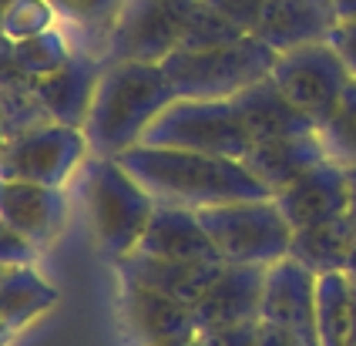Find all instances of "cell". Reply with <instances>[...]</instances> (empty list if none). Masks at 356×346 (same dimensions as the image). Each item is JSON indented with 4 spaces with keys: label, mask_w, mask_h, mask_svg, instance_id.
<instances>
[{
    "label": "cell",
    "mask_w": 356,
    "mask_h": 346,
    "mask_svg": "<svg viewBox=\"0 0 356 346\" xmlns=\"http://www.w3.org/2000/svg\"><path fill=\"white\" fill-rule=\"evenodd\" d=\"M118 162L155 195V202L181 205L195 212L212 208V205L273 199V192L245 168L242 158L159 148V145L141 142L121 151Z\"/></svg>",
    "instance_id": "cell-1"
},
{
    "label": "cell",
    "mask_w": 356,
    "mask_h": 346,
    "mask_svg": "<svg viewBox=\"0 0 356 346\" xmlns=\"http://www.w3.org/2000/svg\"><path fill=\"white\" fill-rule=\"evenodd\" d=\"M175 98V88L161 64L108 61L101 71L91 115L84 122L91 155L118 158L121 151L141 145L145 131Z\"/></svg>",
    "instance_id": "cell-2"
},
{
    "label": "cell",
    "mask_w": 356,
    "mask_h": 346,
    "mask_svg": "<svg viewBox=\"0 0 356 346\" xmlns=\"http://www.w3.org/2000/svg\"><path fill=\"white\" fill-rule=\"evenodd\" d=\"M78 199L91 225V236L108 259L138 249L145 229L155 212V195L118 162L91 158L78 172Z\"/></svg>",
    "instance_id": "cell-3"
},
{
    "label": "cell",
    "mask_w": 356,
    "mask_h": 346,
    "mask_svg": "<svg viewBox=\"0 0 356 346\" xmlns=\"http://www.w3.org/2000/svg\"><path fill=\"white\" fill-rule=\"evenodd\" d=\"M276 51L256 34H242L238 41L216 47H181L161 67L178 98H232L249 84L273 74Z\"/></svg>",
    "instance_id": "cell-4"
},
{
    "label": "cell",
    "mask_w": 356,
    "mask_h": 346,
    "mask_svg": "<svg viewBox=\"0 0 356 346\" xmlns=\"http://www.w3.org/2000/svg\"><path fill=\"white\" fill-rule=\"evenodd\" d=\"M145 145L245 158L252 135L238 118L232 98H175L145 131Z\"/></svg>",
    "instance_id": "cell-5"
},
{
    "label": "cell",
    "mask_w": 356,
    "mask_h": 346,
    "mask_svg": "<svg viewBox=\"0 0 356 346\" xmlns=\"http://www.w3.org/2000/svg\"><path fill=\"white\" fill-rule=\"evenodd\" d=\"M202 225L212 236L222 263L273 265L293 249V225L286 222L276 199H249L202 208Z\"/></svg>",
    "instance_id": "cell-6"
},
{
    "label": "cell",
    "mask_w": 356,
    "mask_h": 346,
    "mask_svg": "<svg viewBox=\"0 0 356 346\" xmlns=\"http://www.w3.org/2000/svg\"><path fill=\"white\" fill-rule=\"evenodd\" d=\"M195 0H128L111 27L104 64L145 61L161 64L185 44Z\"/></svg>",
    "instance_id": "cell-7"
},
{
    "label": "cell",
    "mask_w": 356,
    "mask_h": 346,
    "mask_svg": "<svg viewBox=\"0 0 356 346\" xmlns=\"http://www.w3.org/2000/svg\"><path fill=\"white\" fill-rule=\"evenodd\" d=\"M269 78L316 128H323L333 118V111L339 108L346 88L353 81L330 41L306 44V47H293V51L276 54Z\"/></svg>",
    "instance_id": "cell-8"
},
{
    "label": "cell",
    "mask_w": 356,
    "mask_h": 346,
    "mask_svg": "<svg viewBox=\"0 0 356 346\" xmlns=\"http://www.w3.org/2000/svg\"><path fill=\"white\" fill-rule=\"evenodd\" d=\"M88 155H91V145L84 128L44 122L27 128L10 142V148L0 155V175L64 188L67 179H74L81 165L88 162Z\"/></svg>",
    "instance_id": "cell-9"
},
{
    "label": "cell",
    "mask_w": 356,
    "mask_h": 346,
    "mask_svg": "<svg viewBox=\"0 0 356 346\" xmlns=\"http://www.w3.org/2000/svg\"><path fill=\"white\" fill-rule=\"evenodd\" d=\"M316 283L319 276L309 272L293 256L279 259L266 269V293H262V323H276L296 333L306 346H319L316 333Z\"/></svg>",
    "instance_id": "cell-10"
},
{
    "label": "cell",
    "mask_w": 356,
    "mask_h": 346,
    "mask_svg": "<svg viewBox=\"0 0 356 346\" xmlns=\"http://www.w3.org/2000/svg\"><path fill=\"white\" fill-rule=\"evenodd\" d=\"M276 205L282 208L286 222L293 225V232L309 229V225L330 222L339 215H350V182H346V168L337 162H319L309 172H302L296 182L279 188Z\"/></svg>",
    "instance_id": "cell-11"
},
{
    "label": "cell",
    "mask_w": 356,
    "mask_h": 346,
    "mask_svg": "<svg viewBox=\"0 0 356 346\" xmlns=\"http://www.w3.org/2000/svg\"><path fill=\"white\" fill-rule=\"evenodd\" d=\"M266 269L269 265H238L222 263L212 276L209 289L195 299L198 329L225 323L262 320V293H266Z\"/></svg>",
    "instance_id": "cell-12"
},
{
    "label": "cell",
    "mask_w": 356,
    "mask_h": 346,
    "mask_svg": "<svg viewBox=\"0 0 356 346\" xmlns=\"http://www.w3.org/2000/svg\"><path fill=\"white\" fill-rule=\"evenodd\" d=\"M101 71H104V61L98 54L74 47L71 61L34 84V98L54 124L84 128L88 115H91V104H95Z\"/></svg>",
    "instance_id": "cell-13"
},
{
    "label": "cell",
    "mask_w": 356,
    "mask_h": 346,
    "mask_svg": "<svg viewBox=\"0 0 356 346\" xmlns=\"http://www.w3.org/2000/svg\"><path fill=\"white\" fill-rule=\"evenodd\" d=\"M64 215H67L64 188L0 175V219L24 232L38 249L54 242V236L64 225Z\"/></svg>",
    "instance_id": "cell-14"
},
{
    "label": "cell",
    "mask_w": 356,
    "mask_h": 346,
    "mask_svg": "<svg viewBox=\"0 0 356 346\" xmlns=\"http://www.w3.org/2000/svg\"><path fill=\"white\" fill-rule=\"evenodd\" d=\"M337 21L339 17L330 0H266L252 34L282 54L293 47L330 41Z\"/></svg>",
    "instance_id": "cell-15"
},
{
    "label": "cell",
    "mask_w": 356,
    "mask_h": 346,
    "mask_svg": "<svg viewBox=\"0 0 356 346\" xmlns=\"http://www.w3.org/2000/svg\"><path fill=\"white\" fill-rule=\"evenodd\" d=\"M118 269L121 283L145 286L152 293L172 296L181 303L195 306V299L209 289L212 276L218 272L222 263H192V259H161V256H148L141 249H131L118 259H111Z\"/></svg>",
    "instance_id": "cell-16"
},
{
    "label": "cell",
    "mask_w": 356,
    "mask_h": 346,
    "mask_svg": "<svg viewBox=\"0 0 356 346\" xmlns=\"http://www.w3.org/2000/svg\"><path fill=\"white\" fill-rule=\"evenodd\" d=\"M124 286L121 296V309H124V323L131 329V336L138 340V346H165L181 336H195L198 320L195 309L181 299L152 293L145 286Z\"/></svg>",
    "instance_id": "cell-17"
},
{
    "label": "cell",
    "mask_w": 356,
    "mask_h": 346,
    "mask_svg": "<svg viewBox=\"0 0 356 346\" xmlns=\"http://www.w3.org/2000/svg\"><path fill=\"white\" fill-rule=\"evenodd\" d=\"M141 252L161 259H192V263H222L212 236L205 232L202 215L195 208L159 202L152 212V222L138 242Z\"/></svg>",
    "instance_id": "cell-18"
},
{
    "label": "cell",
    "mask_w": 356,
    "mask_h": 346,
    "mask_svg": "<svg viewBox=\"0 0 356 346\" xmlns=\"http://www.w3.org/2000/svg\"><path fill=\"white\" fill-rule=\"evenodd\" d=\"M236 111L242 124L249 128L252 145L259 142H273V138H289V135H306V131H319L316 124L309 122L296 104L289 101L279 84L273 78H262V81L249 84L245 91L232 94Z\"/></svg>",
    "instance_id": "cell-19"
},
{
    "label": "cell",
    "mask_w": 356,
    "mask_h": 346,
    "mask_svg": "<svg viewBox=\"0 0 356 346\" xmlns=\"http://www.w3.org/2000/svg\"><path fill=\"white\" fill-rule=\"evenodd\" d=\"M326 158L330 155H326V145L319 138V131H306V135H289V138H273V142L252 145L242 162L276 195L279 188L296 182L302 172H309L313 165L326 162Z\"/></svg>",
    "instance_id": "cell-20"
},
{
    "label": "cell",
    "mask_w": 356,
    "mask_h": 346,
    "mask_svg": "<svg viewBox=\"0 0 356 346\" xmlns=\"http://www.w3.org/2000/svg\"><path fill=\"white\" fill-rule=\"evenodd\" d=\"M353 236H356V219L353 215H339V219H330V222H319V225L293 232L289 256L306 265L309 272H316V276L346 272Z\"/></svg>",
    "instance_id": "cell-21"
},
{
    "label": "cell",
    "mask_w": 356,
    "mask_h": 346,
    "mask_svg": "<svg viewBox=\"0 0 356 346\" xmlns=\"http://www.w3.org/2000/svg\"><path fill=\"white\" fill-rule=\"evenodd\" d=\"M58 14L60 27L71 34L74 47H84L104 61L111 27L128 0H47Z\"/></svg>",
    "instance_id": "cell-22"
},
{
    "label": "cell",
    "mask_w": 356,
    "mask_h": 346,
    "mask_svg": "<svg viewBox=\"0 0 356 346\" xmlns=\"http://www.w3.org/2000/svg\"><path fill=\"white\" fill-rule=\"evenodd\" d=\"M54 303H58V289L47 279H40L31 265L3 269V276H0V329L14 333Z\"/></svg>",
    "instance_id": "cell-23"
},
{
    "label": "cell",
    "mask_w": 356,
    "mask_h": 346,
    "mask_svg": "<svg viewBox=\"0 0 356 346\" xmlns=\"http://www.w3.org/2000/svg\"><path fill=\"white\" fill-rule=\"evenodd\" d=\"M356 326V283L346 272H326L316 283L319 346H350Z\"/></svg>",
    "instance_id": "cell-24"
},
{
    "label": "cell",
    "mask_w": 356,
    "mask_h": 346,
    "mask_svg": "<svg viewBox=\"0 0 356 346\" xmlns=\"http://www.w3.org/2000/svg\"><path fill=\"white\" fill-rule=\"evenodd\" d=\"M14 44H17V58L24 64V71L34 81L54 74L74 54V41H71V34L60 24L51 27V31H44V34H34V38H24V41H14Z\"/></svg>",
    "instance_id": "cell-25"
},
{
    "label": "cell",
    "mask_w": 356,
    "mask_h": 346,
    "mask_svg": "<svg viewBox=\"0 0 356 346\" xmlns=\"http://www.w3.org/2000/svg\"><path fill=\"white\" fill-rule=\"evenodd\" d=\"M319 138L326 145L330 162L343 165V168H356V81H350L333 118L319 128Z\"/></svg>",
    "instance_id": "cell-26"
},
{
    "label": "cell",
    "mask_w": 356,
    "mask_h": 346,
    "mask_svg": "<svg viewBox=\"0 0 356 346\" xmlns=\"http://www.w3.org/2000/svg\"><path fill=\"white\" fill-rule=\"evenodd\" d=\"M44 122H51V118L44 115V108L38 104L34 94H3L0 91V155L10 148L17 135Z\"/></svg>",
    "instance_id": "cell-27"
},
{
    "label": "cell",
    "mask_w": 356,
    "mask_h": 346,
    "mask_svg": "<svg viewBox=\"0 0 356 346\" xmlns=\"http://www.w3.org/2000/svg\"><path fill=\"white\" fill-rule=\"evenodd\" d=\"M58 14L47 0H17L7 17H3V27L0 34L10 38V41H24V38H34V34H44L51 27H58Z\"/></svg>",
    "instance_id": "cell-28"
},
{
    "label": "cell",
    "mask_w": 356,
    "mask_h": 346,
    "mask_svg": "<svg viewBox=\"0 0 356 346\" xmlns=\"http://www.w3.org/2000/svg\"><path fill=\"white\" fill-rule=\"evenodd\" d=\"M34 78L24 71L17 58V44L0 34V91L3 94H34Z\"/></svg>",
    "instance_id": "cell-29"
},
{
    "label": "cell",
    "mask_w": 356,
    "mask_h": 346,
    "mask_svg": "<svg viewBox=\"0 0 356 346\" xmlns=\"http://www.w3.org/2000/svg\"><path fill=\"white\" fill-rule=\"evenodd\" d=\"M205 346H259L262 336V320H245V323H225L198 329Z\"/></svg>",
    "instance_id": "cell-30"
},
{
    "label": "cell",
    "mask_w": 356,
    "mask_h": 346,
    "mask_svg": "<svg viewBox=\"0 0 356 346\" xmlns=\"http://www.w3.org/2000/svg\"><path fill=\"white\" fill-rule=\"evenodd\" d=\"M38 245L31 242L24 232L0 219V269H20V265H34L38 259Z\"/></svg>",
    "instance_id": "cell-31"
},
{
    "label": "cell",
    "mask_w": 356,
    "mask_h": 346,
    "mask_svg": "<svg viewBox=\"0 0 356 346\" xmlns=\"http://www.w3.org/2000/svg\"><path fill=\"white\" fill-rule=\"evenodd\" d=\"M202 3L212 7L218 17L236 24L238 31H245V34H252V27L259 24V14L266 7V0H202Z\"/></svg>",
    "instance_id": "cell-32"
},
{
    "label": "cell",
    "mask_w": 356,
    "mask_h": 346,
    "mask_svg": "<svg viewBox=\"0 0 356 346\" xmlns=\"http://www.w3.org/2000/svg\"><path fill=\"white\" fill-rule=\"evenodd\" d=\"M330 44H333V51L339 54V61L346 64L350 78L356 81V17H343V21H337L333 34H330Z\"/></svg>",
    "instance_id": "cell-33"
},
{
    "label": "cell",
    "mask_w": 356,
    "mask_h": 346,
    "mask_svg": "<svg viewBox=\"0 0 356 346\" xmlns=\"http://www.w3.org/2000/svg\"><path fill=\"white\" fill-rule=\"evenodd\" d=\"M259 346H306L296 333L282 329L276 323H262V336H259Z\"/></svg>",
    "instance_id": "cell-34"
},
{
    "label": "cell",
    "mask_w": 356,
    "mask_h": 346,
    "mask_svg": "<svg viewBox=\"0 0 356 346\" xmlns=\"http://www.w3.org/2000/svg\"><path fill=\"white\" fill-rule=\"evenodd\" d=\"M333 3V10H337V17H356V0H330Z\"/></svg>",
    "instance_id": "cell-35"
},
{
    "label": "cell",
    "mask_w": 356,
    "mask_h": 346,
    "mask_svg": "<svg viewBox=\"0 0 356 346\" xmlns=\"http://www.w3.org/2000/svg\"><path fill=\"white\" fill-rule=\"evenodd\" d=\"M346 182H350V215L356 219V168H346Z\"/></svg>",
    "instance_id": "cell-36"
},
{
    "label": "cell",
    "mask_w": 356,
    "mask_h": 346,
    "mask_svg": "<svg viewBox=\"0 0 356 346\" xmlns=\"http://www.w3.org/2000/svg\"><path fill=\"white\" fill-rule=\"evenodd\" d=\"M165 346H205L202 343V336H181V340H172V343H165Z\"/></svg>",
    "instance_id": "cell-37"
},
{
    "label": "cell",
    "mask_w": 356,
    "mask_h": 346,
    "mask_svg": "<svg viewBox=\"0 0 356 346\" xmlns=\"http://www.w3.org/2000/svg\"><path fill=\"white\" fill-rule=\"evenodd\" d=\"M346 276L356 283V236H353V249H350V263H346Z\"/></svg>",
    "instance_id": "cell-38"
},
{
    "label": "cell",
    "mask_w": 356,
    "mask_h": 346,
    "mask_svg": "<svg viewBox=\"0 0 356 346\" xmlns=\"http://www.w3.org/2000/svg\"><path fill=\"white\" fill-rule=\"evenodd\" d=\"M17 0H0V27H3V17H7V10L14 7Z\"/></svg>",
    "instance_id": "cell-39"
},
{
    "label": "cell",
    "mask_w": 356,
    "mask_h": 346,
    "mask_svg": "<svg viewBox=\"0 0 356 346\" xmlns=\"http://www.w3.org/2000/svg\"><path fill=\"white\" fill-rule=\"evenodd\" d=\"M7 336H10V333H7V329H0V346L7 343Z\"/></svg>",
    "instance_id": "cell-40"
},
{
    "label": "cell",
    "mask_w": 356,
    "mask_h": 346,
    "mask_svg": "<svg viewBox=\"0 0 356 346\" xmlns=\"http://www.w3.org/2000/svg\"><path fill=\"white\" fill-rule=\"evenodd\" d=\"M350 346H356V326H353V343H350Z\"/></svg>",
    "instance_id": "cell-41"
},
{
    "label": "cell",
    "mask_w": 356,
    "mask_h": 346,
    "mask_svg": "<svg viewBox=\"0 0 356 346\" xmlns=\"http://www.w3.org/2000/svg\"><path fill=\"white\" fill-rule=\"evenodd\" d=\"M0 276H3V269H0Z\"/></svg>",
    "instance_id": "cell-42"
}]
</instances>
